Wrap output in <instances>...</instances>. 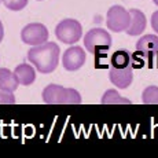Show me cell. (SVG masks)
<instances>
[{
    "mask_svg": "<svg viewBox=\"0 0 158 158\" xmlns=\"http://www.w3.org/2000/svg\"><path fill=\"white\" fill-rule=\"evenodd\" d=\"M14 73H15V76H17L19 84H22V85H32L36 80L35 69L30 65H28V63H21V65H18L17 68H15Z\"/></svg>",
    "mask_w": 158,
    "mask_h": 158,
    "instance_id": "obj_11",
    "label": "cell"
},
{
    "mask_svg": "<svg viewBox=\"0 0 158 158\" xmlns=\"http://www.w3.org/2000/svg\"><path fill=\"white\" fill-rule=\"evenodd\" d=\"M15 103V96L11 91L0 88V105H13Z\"/></svg>",
    "mask_w": 158,
    "mask_h": 158,
    "instance_id": "obj_17",
    "label": "cell"
},
{
    "mask_svg": "<svg viewBox=\"0 0 158 158\" xmlns=\"http://www.w3.org/2000/svg\"><path fill=\"white\" fill-rule=\"evenodd\" d=\"M136 51L140 55H154L158 52V36L146 35L136 43Z\"/></svg>",
    "mask_w": 158,
    "mask_h": 158,
    "instance_id": "obj_10",
    "label": "cell"
},
{
    "mask_svg": "<svg viewBox=\"0 0 158 158\" xmlns=\"http://www.w3.org/2000/svg\"><path fill=\"white\" fill-rule=\"evenodd\" d=\"M29 0H3L4 6L11 11H21L28 6Z\"/></svg>",
    "mask_w": 158,
    "mask_h": 158,
    "instance_id": "obj_16",
    "label": "cell"
},
{
    "mask_svg": "<svg viewBox=\"0 0 158 158\" xmlns=\"http://www.w3.org/2000/svg\"><path fill=\"white\" fill-rule=\"evenodd\" d=\"M109 78L110 81L114 84L115 87L121 88V89H125L132 84L133 80V68L128 66L125 69H115L110 66V70H109Z\"/></svg>",
    "mask_w": 158,
    "mask_h": 158,
    "instance_id": "obj_8",
    "label": "cell"
},
{
    "mask_svg": "<svg viewBox=\"0 0 158 158\" xmlns=\"http://www.w3.org/2000/svg\"><path fill=\"white\" fill-rule=\"evenodd\" d=\"M153 2H154V3H156V4H157V6H158V0H153Z\"/></svg>",
    "mask_w": 158,
    "mask_h": 158,
    "instance_id": "obj_20",
    "label": "cell"
},
{
    "mask_svg": "<svg viewBox=\"0 0 158 158\" xmlns=\"http://www.w3.org/2000/svg\"><path fill=\"white\" fill-rule=\"evenodd\" d=\"M129 14H131V22H129V26L128 29L125 30L129 36H138V35H142L143 30L146 29V17L144 14L142 13L140 10L138 8H132L129 10Z\"/></svg>",
    "mask_w": 158,
    "mask_h": 158,
    "instance_id": "obj_9",
    "label": "cell"
},
{
    "mask_svg": "<svg viewBox=\"0 0 158 158\" xmlns=\"http://www.w3.org/2000/svg\"><path fill=\"white\" fill-rule=\"evenodd\" d=\"M84 45L89 52L96 51H107L111 47V36L103 29H91L84 37Z\"/></svg>",
    "mask_w": 158,
    "mask_h": 158,
    "instance_id": "obj_4",
    "label": "cell"
},
{
    "mask_svg": "<svg viewBox=\"0 0 158 158\" xmlns=\"http://www.w3.org/2000/svg\"><path fill=\"white\" fill-rule=\"evenodd\" d=\"M142 101L144 105H158V87L150 85L144 88L142 94Z\"/></svg>",
    "mask_w": 158,
    "mask_h": 158,
    "instance_id": "obj_15",
    "label": "cell"
},
{
    "mask_svg": "<svg viewBox=\"0 0 158 158\" xmlns=\"http://www.w3.org/2000/svg\"><path fill=\"white\" fill-rule=\"evenodd\" d=\"M48 29L43 23H29L21 32V39L25 44L29 45H40L48 41Z\"/></svg>",
    "mask_w": 158,
    "mask_h": 158,
    "instance_id": "obj_6",
    "label": "cell"
},
{
    "mask_svg": "<svg viewBox=\"0 0 158 158\" xmlns=\"http://www.w3.org/2000/svg\"><path fill=\"white\" fill-rule=\"evenodd\" d=\"M131 22V14L121 6H113L107 11V28L113 32H125Z\"/></svg>",
    "mask_w": 158,
    "mask_h": 158,
    "instance_id": "obj_5",
    "label": "cell"
},
{
    "mask_svg": "<svg viewBox=\"0 0 158 158\" xmlns=\"http://www.w3.org/2000/svg\"><path fill=\"white\" fill-rule=\"evenodd\" d=\"M2 2H3V0H0V3H2Z\"/></svg>",
    "mask_w": 158,
    "mask_h": 158,
    "instance_id": "obj_21",
    "label": "cell"
},
{
    "mask_svg": "<svg viewBox=\"0 0 158 158\" xmlns=\"http://www.w3.org/2000/svg\"><path fill=\"white\" fill-rule=\"evenodd\" d=\"M3 37H4V29H3V23H2V21H0V43H2Z\"/></svg>",
    "mask_w": 158,
    "mask_h": 158,
    "instance_id": "obj_19",
    "label": "cell"
},
{
    "mask_svg": "<svg viewBox=\"0 0 158 158\" xmlns=\"http://www.w3.org/2000/svg\"><path fill=\"white\" fill-rule=\"evenodd\" d=\"M18 85H19V81H18L14 72L8 70L6 68L0 69V88L2 89H7L14 92L18 88Z\"/></svg>",
    "mask_w": 158,
    "mask_h": 158,
    "instance_id": "obj_12",
    "label": "cell"
},
{
    "mask_svg": "<svg viewBox=\"0 0 158 158\" xmlns=\"http://www.w3.org/2000/svg\"><path fill=\"white\" fill-rule=\"evenodd\" d=\"M43 101L47 105H78L81 103V95L73 88L51 84L44 88Z\"/></svg>",
    "mask_w": 158,
    "mask_h": 158,
    "instance_id": "obj_2",
    "label": "cell"
},
{
    "mask_svg": "<svg viewBox=\"0 0 158 158\" xmlns=\"http://www.w3.org/2000/svg\"><path fill=\"white\" fill-rule=\"evenodd\" d=\"M85 52L81 47H70L63 52L62 56V63H63V68L69 72H76L81 68V66L85 63Z\"/></svg>",
    "mask_w": 158,
    "mask_h": 158,
    "instance_id": "obj_7",
    "label": "cell"
},
{
    "mask_svg": "<svg viewBox=\"0 0 158 158\" xmlns=\"http://www.w3.org/2000/svg\"><path fill=\"white\" fill-rule=\"evenodd\" d=\"M59 47L55 43H44L40 45H35L28 51V59L33 63L37 72L48 74L56 69L59 63Z\"/></svg>",
    "mask_w": 158,
    "mask_h": 158,
    "instance_id": "obj_1",
    "label": "cell"
},
{
    "mask_svg": "<svg viewBox=\"0 0 158 158\" xmlns=\"http://www.w3.org/2000/svg\"><path fill=\"white\" fill-rule=\"evenodd\" d=\"M110 66L115 69H125L128 66H132V55L127 50H118L111 55Z\"/></svg>",
    "mask_w": 158,
    "mask_h": 158,
    "instance_id": "obj_13",
    "label": "cell"
},
{
    "mask_svg": "<svg viewBox=\"0 0 158 158\" xmlns=\"http://www.w3.org/2000/svg\"><path fill=\"white\" fill-rule=\"evenodd\" d=\"M55 36L65 44H74L83 36V28L77 19H63L55 28Z\"/></svg>",
    "mask_w": 158,
    "mask_h": 158,
    "instance_id": "obj_3",
    "label": "cell"
},
{
    "mask_svg": "<svg viewBox=\"0 0 158 158\" xmlns=\"http://www.w3.org/2000/svg\"><path fill=\"white\" fill-rule=\"evenodd\" d=\"M101 103H105V105H118V103H124V105H131L129 99L127 98H123L117 91L114 89H107L105 94H103L102 99H101Z\"/></svg>",
    "mask_w": 158,
    "mask_h": 158,
    "instance_id": "obj_14",
    "label": "cell"
},
{
    "mask_svg": "<svg viewBox=\"0 0 158 158\" xmlns=\"http://www.w3.org/2000/svg\"><path fill=\"white\" fill-rule=\"evenodd\" d=\"M151 28L154 29L156 33H158V11L151 15Z\"/></svg>",
    "mask_w": 158,
    "mask_h": 158,
    "instance_id": "obj_18",
    "label": "cell"
}]
</instances>
